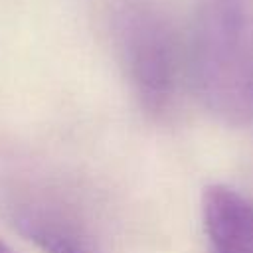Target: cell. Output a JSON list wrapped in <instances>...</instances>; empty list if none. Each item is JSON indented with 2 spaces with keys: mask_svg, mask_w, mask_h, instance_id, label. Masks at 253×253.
<instances>
[{
  "mask_svg": "<svg viewBox=\"0 0 253 253\" xmlns=\"http://www.w3.org/2000/svg\"><path fill=\"white\" fill-rule=\"evenodd\" d=\"M14 227L43 253H105L99 223L73 190L51 180H24L8 192Z\"/></svg>",
  "mask_w": 253,
  "mask_h": 253,
  "instance_id": "obj_3",
  "label": "cell"
},
{
  "mask_svg": "<svg viewBox=\"0 0 253 253\" xmlns=\"http://www.w3.org/2000/svg\"><path fill=\"white\" fill-rule=\"evenodd\" d=\"M113 34L140 105L152 115L166 113L182 69L180 40L170 14L158 0H119Z\"/></svg>",
  "mask_w": 253,
  "mask_h": 253,
  "instance_id": "obj_2",
  "label": "cell"
},
{
  "mask_svg": "<svg viewBox=\"0 0 253 253\" xmlns=\"http://www.w3.org/2000/svg\"><path fill=\"white\" fill-rule=\"evenodd\" d=\"M211 253H253V204L227 186H210L202 200Z\"/></svg>",
  "mask_w": 253,
  "mask_h": 253,
  "instance_id": "obj_4",
  "label": "cell"
},
{
  "mask_svg": "<svg viewBox=\"0 0 253 253\" xmlns=\"http://www.w3.org/2000/svg\"><path fill=\"white\" fill-rule=\"evenodd\" d=\"M0 253H14V251H12L6 243H2V241H0Z\"/></svg>",
  "mask_w": 253,
  "mask_h": 253,
  "instance_id": "obj_5",
  "label": "cell"
},
{
  "mask_svg": "<svg viewBox=\"0 0 253 253\" xmlns=\"http://www.w3.org/2000/svg\"><path fill=\"white\" fill-rule=\"evenodd\" d=\"M188 63L211 115L235 126L253 123V0H196Z\"/></svg>",
  "mask_w": 253,
  "mask_h": 253,
  "instance_id": "obj_1",
  "label": "cell"
}]
</instances>
